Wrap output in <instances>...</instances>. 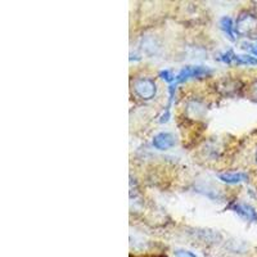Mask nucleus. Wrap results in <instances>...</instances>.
<instances>
[{"mask_svg":"<svg viewBox=\"0 0 257 257\" xmlns=\"http://www.w3.org/2000/svg\"><path fill=\"white\" fill-rule=\"evenodd\" d=\"M235 31L238 35L251 36L257 32V17L251 13H243L238 17Z\"/></svg>","mask_w":257,"mask_h":257,"instance_id":"nucleus-1","label":"nucleus"},{"mask_svg":"<svg viewBox=\"0 0 257 257\" xmlns=\"http://www.w3.org/2000/svg\"><path fill=\"white\" fill-rule=\"evenodd\" d=\"M134 91L142 99L149 100L156 96L157 88H156L155 81L151 79H139L134 82Z\"/></svg>","mask_w":257,"mask_h":257,"instance_id":"nucleus-2","label":"nucleus"},{"mask_svg":"<svg viewBox=\"0 0 257 257\" xmlns=\"http://www.w3.org/2000/svg\"><path fill=\"white\" fill-rule=\"evenodd\" d=\"M211 72L210 68L205 66H187V67L181 68L180 72L175 76L176 82H184L187 80L193 79V77H202L206 76Z\"/></svg>","mask_w":257,"mask_h":257,"instance_id":"nucleus-3","label":"nucleus"},{"mask_svg":"<svg viewBox=\"0 0 257 257\" xmlns=\"http://www.w3.org/2000/svg\"><path fill=\"white\" fill-rule=\"evenodd\" d=\"M153 146L160 151H166L175 146V138L170 133H160L153 138Z\"/></svg>","mask_w":257,"mask_h":257,"instance_id":"nucleus-4","label":"nucleus"},{"mask_svg":"<svg viewBox=\"0 0 257 257\" xmlns=\"http://www.w3.org/2000/svg\"><path fill=\"white\" fill-rule=\"evenodd\" d=\"M231 210L235 213H238L242 219L247 220V221H257V212L253 207L245 203H237L231 207Z\"/></svg>","mask_w":257,"mask_h":257,"instance_id":"nucleus-5","label":"nucleus"},{"mask_svg":"<svg viewBox=\"0 0 257 257\" xmlns=\"http://www.w3.org/2000/svg\"><path fill=\"white\" fill-rule=\"evenodd\" d=\"M219 179L224 183H228V184H238V183L247 180L248 175L244 173H224L220 174Z\"/></svg>","mask_w":257,"mask_h":257,"instance_id":"nucleus-6","label":"nucleus"},{"mask_svg":"<svg viewBox=\"0 0 257 257\" xmlns=\"http://www.w3.org/2000/svg\"><path fill=\"white\" fill-rule=\"evenodd\" d=\"M220 29L231 41H235V26H233V21L230 17H222L220 20Z\"/></svg>","mask_w":257,"mask_h":257,"instance_id":"nucleus-7","label":"nucleus"},{"mask_svg":"<svg viewBox=\"0 0 257 257\" xmlns=\"http://www.w3.org/2000/svg\"><path fill=\"white\" fill-rule=\"evenodd\" d=\"M234 63L237 64H248V66H257V58L249 54H234Z\"/></svg>","mask_w":257,"mask_h":257,"instance_id":"nucleus-8","label":"nucleus"},{"mask_svg":"<svg viewBox=\"0 0 257 257\" xmlns=\"http://www.w3.org/2000/svg\"><path fill=\"white\" fill-rule=\"evenodd\" d=\"M160 77L162 80H165L166 82H173L175 81V76L173 75V72L169 70H164L160 72Z\"/></svg>","mask_w":257,"mask_h":257,"instance_id":"nucleus-9","label":"nucleus"},{"mask_svg":"<svg viewBox=\"0 0 257 257\" xmlns=\"http://www.w3.org/2000/svg\"><path fill=\"white\" fill-rule=\"evenodd\" d=\"M233 58H234L233 50H228V52L222 53L221 56H220V59H221V61L226 64L233 63Z\"/></svg>","mask_w":257,"mask_h":257,"instance_id":"nucleus-10","label":"nucleus"},{"mask_svg":"<svg viewBox=\"0 0 257 257\" xmlns=\"http://www.w3.org/2000/svg\"><path fill=\"white\" fill-rule=\"evenodd\" d=\"M175 257H197L193 252L187 251V249H178L175 251Z\"/></svg>","mask_w":257,"mask_h":257,"instance_id":"nucleus-11","label":"nucleus"},{"mask_svg":"<svg viewBox=\"0 0 257 257\" xmlns=\"http://www.w3.org/2000/svg\"><path fill=\"white\" fill-rule=\"evenodd\" d=\"M169 120H170V108H167L166 112H164V114L161 116L160 122L161 123H165V122H167V121H169Z\"/></svg>","mask_w":257,"mask_h":257,"instance_id":"nucleus-12","label":"nucleus"},{"mask_svg":"<svg viewBox=\"0 0 257 257\" xmlns=\"http://www.w3.org/2000/svg\"><path fill=\"white\" fill-rule=\"evenodd\" d=\"M251 91H252V96H253L254 99L257 100V81L253 82V85H252V88H251Z\"/></svg>","mask_w":257,"mask_h":257,"instance_id":"nucleus-13","label":"nucleus"},{"mask_svg":"<svg viewBox=\"0 0 257 257\" xmlns=\"http://www.w3.org/2000/svg\"><path fill=\"white\" fill-rule=\"evenodd\" d=\"M251 52H252V53H253L254 56H256V57H257V44H256V45H253V47H252V48H251Z\"/></svg>","mask_w":257,"mask_h":257,"instance_id":"nucleus-14","label":"nucleus"},{"mask_svg":"<svg viewBox=\"0 0 257 257\" xmlns=\"http://www.w3.org/2000/svg\"><path fill=\"white\" fill-rule=\"evenodd\" d=\"M256 158H257V155H256Z\"/></svg>","mask_w":257,"mask_h":257,"instance_id":"nucleus-15","label":"nucleus"}]
</instances>
